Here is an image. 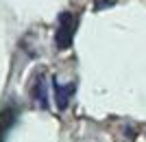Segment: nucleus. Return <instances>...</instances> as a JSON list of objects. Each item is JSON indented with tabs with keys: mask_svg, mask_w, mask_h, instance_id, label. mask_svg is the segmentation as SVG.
<instances>
[{
	"mask_svg": "<svg viewBox=\"0 0 146 142\" xmlns=\"http://www.w3.org/2000/svg\"><path fill=\"white\" fill-rule=\"evenodd\" d=\"M15 116H18V109H13V107H7V109L0 111V142H5L7 131L15 123Z\"/></svg>",
	"mask_w": 146,
	"mask_h": 142,
	"instance_id": "obj_3",
	"label": "nucleus"
},
{
	"mask_svg": "<svg viewBox=\"0 0 146 142\" xmlns=\"http://www.w3.org/2000/svg\"><path fill=\"white\" fill-rule=\"evenodd\" d=\"M74 29H76V18L72 13H61L59 15V26H57V33H55V42H57V48H70L72 44V37H74Z\"/></svg>",
	"mask_w": 146,
	"mask_h": 142,
	"instance_id": "obj_1",
	"label": "nucleus"
},
{
	"mask_svg": "<svg viewBox=\"0 0 146 142\" xmlns=\"http://www.w3.org/2000/svg\"><path fill=\"white\" fill-rule=\"evenodd\" d=\"M31 96L39 103L42 109L48 107V101H46V99H48V94H46V81H44V79H37L35 81V85H33V90H31Z\"/></svg>",
	"mask_w": 146,
	"mask_h": 142,
	"instance_id": "obj_4",
	"label": "nucleus"
},
{
	"mask_svg": "<svg viewBox=\"0 0 146 142\" xmlns=\"http://www.w3.org/2000/svg\"><path fill=\"white\" fill-rule=\"evenodd\" d=\"M50 85H52V90H55V103H57V109H66V107H68V101H70V96L74 94L76 85H74V83H70V85H63V83H59L57 79L50 81Z\"/></svg>",
	"mask_w": 146,
	"mask_h": 142,
	"instance_id": "obj_2",
	"label": "nucleus"
}]
</instances>
